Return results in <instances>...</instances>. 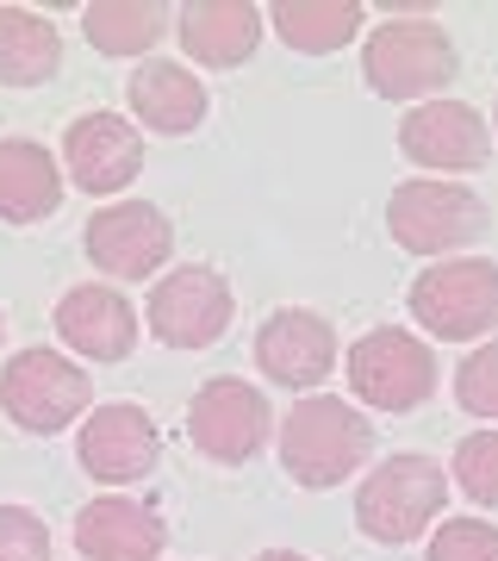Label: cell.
<instances>
[{"label": "cell", "mask_w": 498, "mask_h": 561, "mask_svg": "<svg viewBox=\"0 0 498 561\" xmlns=\"http://www.w3.org/2000/svg\"><path fill=\"white\" fill-rule=\"evenodd\" d=\"M368 456H374V424L361 419L349 400L312 393V400H299L280 419V468L299 486H312V493L349 481Z\"/></svg>", "instance_id": "1"}, {"label": "cell", "mask_w": 498, "mask_h": 561, "mask_svg": "<svg viewBox=\"0 0 498 561\" xmlns=\"http://www.w3.org/2000/svg\"><path fill=\"white\" fill-rule=\"evenodd\" d=\"M361 76L386 101H424V94H437L442 81L455 76V44H449V32L430 13H393L386 25L368 32Z\"/></svg>", "instance_id": "2"}, {"label": "cell", "mask_w": 498, "mask_h": 561, "mask_svg": "<svg viewBox=\"0 0 498 561\" xmlns=\"http://www.w3.org/2000/svg\"><path fill=\"white\" fill-rule=\"evenodd\" d=\"M449 500V474L430 456H386L356 493V524L374 542H418Z\"/></svg>", "instance_id": "3"}, {"label": "cell", "mask_w": 498, "mask_h": 561, "mask_svg": "<svg viewBox=\"0 0 498 561\" xmlns=\"http://www.w3.org/2000/svg\"><path fill=\"white\" fill-rule=\"evenodd\" d=\"M412 319L442 343H467L498 331V262L449 256L412 280Z\"/></svg>", "instance_id": "4"}, {"label": "cell", "mask_w": 498, "mask_h": 561, "mask_svg": "<svg viewBox=\"0 0 498 561\" xmlns=\"http://www.w3.org/2000/svg\"><path fill=\"white\" fill-rule=\"evenodd\" d=\"M94 400V387L81 375L69 356L57 350H20V356L0 368V405H7V419L32 431V437H57L69 424L88 412Z\"/></svg>", "instance_id": "5"}, {"label": "cell", "mask_w": 498, "mask_h": 561, "mask_svg": "<svg viewBox=\"0 0 498 561\" xmlns=\"http://www.w3.org/2000/svg\"><path fill=\"white\" fill-rule=\"evenodd\" d=\"M386 231L412 256H449L486 231V201L461 181H405L386 201Z\"/></svg>", "instance_id": "6"}, {"label": "cell", "mask_w": 498, "mask_h": 561, "mask_svg": "<svg viewBox=\"0 0 498 561\" xmlns=\"http://www.w3.org/2000/svg\"><path fill=\"white\" fill-rule=\"evenodd\" d=\"M349 387L374 412H418L437 393V356H430L424 337L398 331V324H380L349 350Z\"/></svg>", "instance_id": "7"}, {"label": "cell", "mask_w": 498, "mask_h": 561, "mask_svg": "<svg viewBox=\"0 0 498 561\" xmlns=\"http://www.w3.org/2000/svg\"><path fill=\"white\" fill-rule=\"evenodd\" d=\"M231 324V280L206 262L169 268L150 287V337L169 350H212Z\"/></svg>", "instance_id": "8"}, {"label": "cell", "mask_w": 498, "mask_h": 561, "mask_svg": "<svg viewBox=\"0 0 498 561\" xmlns=\"http://www.w3.org/2000/svg\"><path fill=\"white\" fill-rule=\"evenodd\" d=\"M268 431H275L268 400L250 381H238V375L206 381L194 393V405H187V437H194V449L224 461V468H238V461L256 456L262 443H268Z\"/></svg>", "instance_id": "9"}, {"label": "cell", "mask_w": 498, "mask_h": 561, "mask_svg": "<svg viewBox=\"0 0 498 561\" xmlns=\"http://www.w3.org/2000/svg\"><path fill=\"white\" fill-rule=\"evenodd\" d=\"M81 250L100 275H119V280H150L175 250V225L162 219V206L150 201H119V206H100L88 231H81Z\"/></svg>", "instance_id": "10"}, {"label": "cell", "mask_w": 498, "mask_h": 561, "mask_svg": "<svg viewBox=\"0 0 498 561\" xmlns=\"http://www.w3.org/2000/svg\"><path fill=\"white\" fill-rule=\"evenodd\" d=\"M76 456H81V468H88L100 486H131V481H143V474L157 468L162 431L150 424V412H143V405L113 400V405H100L94 419L81 424Z\"/></svg>", "instance_id": "11"}, {"label": "cell", "mask_w": 498, "mask_h": 561, "mask_svg": "<svg viewBox=\"0 0 498 561\" xmlns=\"http://www.w3.org/2000/svg\"><path fill=\"white\" fill-rule=\"evenodd\" d=\"M62 169L81 194H125L143 169V131L119 113H81L62 138Z\"/></svg>", "instance_id": "12"}, {"label": "cell", "mask_w": 498, "mask_h": 561, "mask_svg": "<svg viewBox=\"0 0 498 561\" xmlns=\"http://www.w3.org/2000/svg\"><path fill=\"white\" fill-rule=\"evenodd\" d=\"M256 368L268 381L293 387V393L331 381V368H337V331H331V319L305 312V306L268 312V324L256 331Z\"/></svg>", "instance_id": "13"}, {"label": "cell", "mask_w": 498, "mask_h": 561, "mask_svg": "<svg viewBox=\"0 0 498 561\" xmlns=\"http://www.w3.org/2000/svg\"><path fill=\"white\" fill-rule=\"evenodd\" d=\"M398 150L418 162V169H479V162L493 157V131L479 119L474 106L461 101H424L412 106V119L398 125Z\"/></svg>", "instance_id": "14"}, {"label": "cell", "mask_w": 498, "mask_h": 561, "mask_svg": "<svg viewBox=\"0 0 498 561\" xmlns=\"http://www.w3.org/2000/svg\"><path fill=\"white\" fill-rule=\"evenodd\" d=\"M57 337L88 362H125L138 350V306L119 287L81 280L57 300Z\"/></svg>", "instance_id": "15"}, {"label": "cell", "mask_w": 498, "mask_h": 561, "mask_svg": "<svg viewBox=\"0 0 498 561\" xmlns=\"http://www.w3.org/2000/svg\"><path fill=\"white\" fill-rule=\"evenodd\" d=\"M125 101H131L138 125H150V131H162V138H187V131H199V119H206L212 94H206V81H199L187 62L150 57V62H138V69H131V81H125Z\"/></svg>", "instance_id": "16"}, {"label": "cell", "mask_w": 498, "mask_h": 561, "mask_svg": "<svg viewBox=\"0 0 498 561\" xmlns=\"http://www.w3.org/2000/svg\"><path fill=\"white\" fill-rule=\"evenodd\" d=\"M175 32L181 50L199 69H238L262 44V7L256 0H194V7L175 13Z\"/></svg>", "instance_id": "17"}, {"label": "cell", "mask_w": 498, "mask_h": 561, "mask_svg": "<svg viewBox=\"0 0 498 561\" xmlns=\"http://www.w3.org/2000/svg\"><path fill=\"white\" fill-rule=\"evenodd\" d=\"M76 549L88 561H157L162 549H169V524H162L150 505L113 493V500L81 505Z\"/></svg>", "instance_id": "18"}, {"label": "cell", "mask_w": 498, "mask_h": 561, "mask_svg": "<svg viewBox=\"0 0 498 561\" xmlns=\"http://www.w3.org/2000/svg\"><path fill=\"white\" fill-rule=\"evenodd\" d=\"M62 206V169L32 138H0V219L38 225Z\"/></svg>", "instance_id": "19"}, {"label": "cell", "mask_w": 498, "mask_h": 561, "mask_svg": "<svg viewBox=\"0 0 498 561\" xmlns=\"http://www.w3.org/2000/svg\"><path fill=\"white\" fill-rule=\"evenodd\" d=\"M62 38L57 25L38 20L32 7H0V81L7 88H38L57 76Z\"/></svg>", "instance_id": "20"}, {"label": "cell", "mask_w": 498, "mask_h": 561, "mask_svg": "<svg viewBox=\"0 0 498 561\" xmlns=\"http://www.w3.org/2000/svg\"><path fill=\"white\" fill-rule=\"evenodd\" d=\"M262 20H275L280 44L299 50V57H324V50H343L361 25V0H280Z\"/></svg>", "instance_id": "21"}, {"label": "cell", "mask_w": 498, "mask_h": 561, "mask_svg": "<svg viewBox=\"0 0 498 561\" xmlns=\"http://www.w3.org/2000/svg\"><path fill=\"white\" fill-rule=\"evenodd\" d=\"M169 20L175 13L162 0H100V7L81 13V32H88L100 57H143V50H157Z\"/></svg>", "instance_id": "22"}, {"label": "cell", "mask_w": 498, "mask_h": 561, "mask_svg": "<svg viewBox=\"0 0 498 561\" xmlns=\"http://www.w3.org/2000/svg\"><path fill=\"white\" fill-rule=\"evenodd\" d=\"M455 486L474 505H498V431H474L455 449Z\"/></svg>", "instance_id": "23"}, {"label": "cell", "mask_w": 498, "mask_h": 561, "mask_svg": "<svg viewBox=\"0 0 498 561\" xmlns=\"http://www.w3.org/2000/svg\"><path fill=\"white\" fill-rule=\"evenodd\" d=\"M455 400L474 419H498V337L479 343L474 356L455 368Z\"/></svg>", "instance_id": "24"}, {"label": "cell", "mask_w": 498, "mask_h": 561, "mask_svg": "<svg viewBox=\"0 0 498 561\" xmlns=\"http://www.w3.org/2000/svg\"><path fill=\"white\" fill-rule=\"evenodd\" d=\"M430 561H498V524L449 518L437 537H430Z\"/></svg>", "instance_id": "25"}, {"label": "cell", "mask_w": 498, "mask_h": 561, "mask_svg": "<svg viewBox=\"0 0 498 561\" xmlns=\"http://www.w3.org/2000/svg\"><path fill=\"white\" fill-rule=\"evenodd\" d=\"M0 561H50V524L32 505H0Z\"/></svg>", "instance_id": "26"}, {"label": "cell", "mask_w": 498, "mask_h": 561, "mask_svg": "<svg viewBox=\"0 0 498 561\" xmlns=\"http://www.w3.org/2000/svg\"><path fill=\"white\" fill-rule=\"evenodd\" d=\"M256 561H305V556H299V549H262Z\"/></svg>", "instance_id": "27"}, {"label": "cell", "mask_w": 498, "mask_h": 561, "mask_svg": "<svg viewBox=\"0 0 498 561\" xmlns=\"http://www.w3.org/2000/svg\"><path fill=\"white\" fill-rule=\"evenodd\" d=\"M0 337H7V319H0Z\"/></svg>", "instance_id": "28"}]
</instances>
